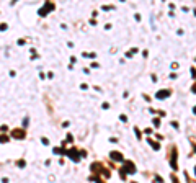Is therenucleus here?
Masks as SVG:
<instances>
[{"instance_id": "nucleus-1", "label": "nucleus", "mask_w": 196, "mask_h": 183, "mask_svg": "<svg viewBox=\"0 0 196 183\" xmlns=\"http://www.w3.org/2000/svg\"><path fill=\"white\" fill-rule=\"evenodd\" d=\"M126 173H131V175L136 173V167H134V164H132L131 160H126L123 168H121V177H123V178L126 177Z\"/></svg>"}, {"instance_id": "nucleus-2", "label": "nucleus", "mask_w": 196, "mask_h": 183, "mask_svg": "<svg viewBox=\"0 0 196 183\" xmlns=\"http://www.w3.org/2000/svg\"><path fill=\"white\" fill-rule=\"evenodd\" d=\"M90 168H92V172H95V173H102L105 178H108V177H109V172L106 170V168L103 167L102 164H97V162H95V164H92Z\"/></svg>"}, {"instance_id": "nucleus-3", "label": "nucleus", "mask_w": 196, "mask_h": 183, "mask_svg": "<svg viewBox=\"0 0 196 183\" xmlns=\"http://www.w3.org/2000/svg\"><path fill=\"white\" fill-rule=\"evenodd\" d=\"M177 157H178V152H177V149H172V155H170V165H172V168H173V170H177V168H178V162H177Z\"/></svg>"}, {"instance_id": "nucleus-4", "label": "nucleus", "mask_w": 196, "mask_h": 183, "mask_svg": "<svg viewBox=\"0 0 196 183\" xmlns=\"http://www.w3.org/2000/svg\"><path fill=\"white\" fill-rule=\"evenodd\" d=\"M53 10H54V4H51V2H49V4H46L44 7L38 11V13H39V16H46L49 11H53Z\"/></svg>"}, {"instance_id": "nucleus-5", "label": "nucleus", "mask_w": 196, "mask_h": 183, "mask_svg": "<svg viewBox=\"0 0 196 183\" xmlns=\"http://www.w3.org/2000/svg\"><path fill=\"white\" fill-rule=\"evenodd\" d=\"M69 157H72V160H74V162H79V160H80V155H82V152H77V149H74V147H72L70 149V150H69Z\"/></svg>"}, {"instance_id": "nucleus-6", "label": "nucleus", "mask_w": 196, "mask_h": 183, "mask_svg": "<svg viewBox=\"0 0 196 183\" xmlns=\"http://www.w3.org/2000/svg\"><path fill=\"white\" fill-rule=\"evenodd\" d=\"M11 136L15 137V139H25V136H26V133L23 129H13V133H11Z\"/></svg>"}, {"instance_id": "nucleus-7", "label": "nucleus", "mask_w": 196, "mask_h": 183, "mask_svg": "<svg viewBox=\"0 0 196 183\" xmlns=\"http://www.w3.org/2000/svg\"><path fill=\"white\" fill-rule=\"evenodd\" d=\"M109 157H111L113 160H116V162H121V160H124V159H123V154H121V152H116V150H113V152L109 154Z\"/></svg>"}, {"instance_id": "nucleus-8", "label": "nucleus", "mask_w": 196, "mask_h": 183, "mask_svg": "<svg viewBox=\"0 0 196 183\" xmlns=\"http://www.w3.org/2000/svg\"><path fill=\"white\" fill-rule=\"evenodd\" d=\"M157 96L158 100H162V98H167V96H170V90H158L157 92Z\"/></svg>"}, {"instance_id": "nucleus-9", "label": "nucleus", "mask_w": 196, "mask_h": 183, "mask_svg": "<svg viewBox=\"0 0 196 183\" xmlns=\"http://www.w3.org/2000/svg\"><path fill=\"white\" fill-rule=\"evenodd\" d=\"M149 145H152V149H154V150H158V149H160V145H158V142H155V141H151V139H149Z\"/></svg>"}, {"instance_id": "nucleus-10", "label": "nucleus", "mask_w": 196, "mask_h": 183, "mask_svg": "<svg viewBox=\"0 0 196 183\" xmlns=\"http://www.w3.org/2000/svg\"><path fill=\"white\" fill-rule=\"evenodd\" d=\"M154 126H155V128L160 126V119H158V118H154Z\"/></svg>"}, {"instance_id": "nucleus-11", "label": "nucleus", "mask_w": 196, "mask_h": 183, "mask_svg": "<svg viewBox=\"0 0 196 183\" xmlns=\"http://www.w3.org/2000/svg\"><path fill=\"white\" fill-rule=\"evenodd\" d=\"M7 141H8L7 136H0V142H7Z\"/></svg>"}, {"instance_id": "nucleus-12", "label": "nucleus", "mask_w": 196, "mask_h": 183, "mask_svg": "<svg viewBox=\"0 0 196 183\" xmlns=\"http://www.w3.org/2000/svg\"><path fill=\"white\" fill-rule=\"evenodd\" d=\"M92 180H93V182H97V183H103L102 180L98 178V177H92Z\"/></svg>"}, {"instance_id": "nucleus-13", "label": "nucleus", "mask_w": 196, "mask_h": 183, "mask_svg": "<svg viewBox=\"0 0 196 183\" xmlns=\"http://www.w3.org/2000/svg\"><path fill=\"white\" fill-rule=\"evenodd\" d=\"M191 92H193V93H196V84H195V85H193V87H191Z\"/></svg>"}, {"instance_id": "nucleus-14", "label": "nucleus", "mask_w": 196, "mask_h": 183, "mask_svg": "<svg viewBox=\"0 0 196 183\" xmlns=\"http://www.w3.org/2000/svg\"><path fill=\"white\" fill-rule=\"evenodd\" d=\"M172 180H173V183H178V180H177V177H175V175L172 177Z\"/></svg>"}, {"instance_id": "nucleus-15", "label": "nucleus", "mask_w": 196, "mask_h": 183, "mask_svg": "<svg viewBox=\"0 0 196 183\" xmlns=\"http://www.w3.org/2000/svg\"><path fill=\"white\" fill-rule=\"evenodd\" d=\"M193 113H195V114H196V106H195V110H193Z\"/></svg>"}, {"instance_id": "nucleus-16", "label": "nucleus", "mask_w": 196, "mask_h": 183, "mask_svg": "<svg viewBox=\"0 0 196 183\" xmlns=\"http://www.w3.org/2000/svg\"><path fill=\"white\" fill-rule=\"evenodd\" d=\"M195 175H196V167H195Z\"/></svg>"}, {"instance_id": "nucleus-17", "label": "nucleus", "mask_w": 196, "mask_h": 183, "mask_svg": "<svg viewBox=\"0 0 196 183\" xmlns=\"http://www.w3.org/2000/svg\"><path fill=\"white\" fill-rule=\"evenodd\" d=\"M195 152H196V145H195Z\"/></svg>"}]
</instances>
